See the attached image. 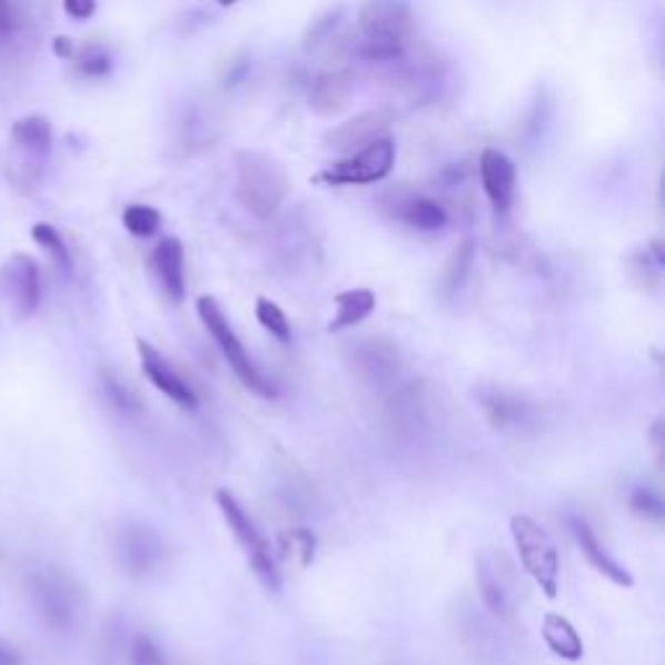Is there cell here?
Returning a JSON list of instances; mask_svg holds the SVG:
<instances>
[{
    "instance_id": "cell-38",
    "label": "cell",
    "mask_w": 665,
    "mask_h": 665,
    "mask_svg": "<svg viewBox=\"0 0 665 665\" xmlns=\"http://www.w3.org/2000/svg\"><path fill=\"white\" fill-rule=\"evenodd\" d=\"M237 0H219V6H235Z\"/></svg>"
},
{
    "instance_id": "cell-3",
    "label": "cell",
    "mask_w": 665,
    "mask_h": 665,
    "mask_svg": "<svg viewBox=\"0 0 665 665\" xmlns=\"http://www.w3.org/2000/svg\"><path fill=\"white\" fill-rule=\"evenodd\" d=\"M509 533H513L525 572L536 579L546 598H556L559 595V552L544 525H538L528 515H515L509 520Z\"/></svg>"
},
{
    "instance_id": "cell-25",
    "label": "cell",
    "mask_w": 665,
    "mask_h": 665,
    "mask_svg": "<svg viewBox=\"0 0 665 665\" xmlns=\"http://www.w3.org/2000/svg\"><path fill=\"white\" fill-rule=\"evenodd\" d=\"M32 239L42 247L44 252L50 255L52 260L58 262L60 268L66 270V274H71V252H68V245H66L63 235H60V231L52 227V224H44V221L34 224Z\"/></svg>"
},
{
    "instance_id": "cell-23",
    "label": "cell",
    "mask_w": 665,
    "mask_h": 665,
    "mask_svg": "<svg viewBox=\"0 0 665 665\" xmlns=\"http://www.w3.org/2000/svg\"><path fill=\"white\" fill-rule=\"evenodd\" d=\"M315 533L307 528H291L281 533V552L286 559H291L297 567H307L315 559Z\"/></svg>"
},
{
    "instance_id": "cell-11",
    "label": "cell",
    "mask_w": 665,
    "mask_h": 665,
    "mask_svg": "<svg viewBox=\"0 0 665 665\" xmlns=\"http://www.w3.org/2000/svg\"><path fill=\"white\" fill-rule=\"evenodd\" d=\"M359 27L367 40H406L411 29V9L406 0H365Z\"/></svg>"
},
{
    "instance_id": "cell-29",
    "label": "cell",
    "mask_w": 665,
    "mask_h": 665,
    "mask_svg": "<svg viewBox=\"0 0 665 665\" xmlns=\"http://www.w3.org/2000/svg\"><path fill=\"white\" fill-rule=\"evenodd\" d=\"M359 56L369 63H390L404 56V42L400 40H367L359 44Z\"/></svg>"
},
{
    "instance_id": "cell-27",
    "label": "cell",
    "mask_w": 665,
    "mask_h": 665,
    "mask_svg": "<svg viewBox=\"0 0 665 665\" xmlns=\"http://www.w3.org/2000/svg\"><path fill=\"white\" fill-rule=\"evenodd\" d=\"M122 224H126V229L130 231V235L146 239V237L157 235V229L161 224V214L151 206L133 204L126 208V214H122Z\"/></svg>"
},
{
    "instance_id": "cell-20",
    "label": "cell",
    "mask_w": 665,
    "mask_h": 665,
    "mask_svg": "<svg viewBox=\"0 0 665 665\" xmlns=\"http://www.w3.org/2000/svg\"><path fill=\"white\" fill-rule=\"evenodd\" d=\"M476 583L478 593H482L484 606L492 611L494 616L507 618L509 616V595L502 585V577L494 564L486 559V556H478L476 559Z\"/></svg>"
},
{
    "instance_id": "cell-22",
    "label": "cell",
    "mask_w": 665,
    "mask_h": 665,
    "mask_svg": "<svg viewBox=\"0 0 665 665\" xmlns=\"http://www.w3.org/2000/svg\"><path fill=\"white\" fill-rule=\"evenodd\" d=\"M404 221L419 231H437L447 224V211L437 200L416 198L404 208Z\"/></svg>"
},
{
    "instance_id": "cell-9",
    "label": "cell",
    "mask_w": 665,
    "mask_h": 665,
    "mask_svg": "<svg viewBox=\"0 0 665 665\" xmlns=\"http://www.w3.org/2000/svg\"><path fill=\"white\" fill-rule=\"evenodd\" d=\"M32 598L40 616L52 629H68L76 616V595L66 577L56 572H40L32 577Z\"/></svg>"
},
{
    "instance_id": "cell-1",
    "label": "cell",
    "mask_w": 665,
    "mask_h": 665,
    "mask_svg": "<svg viewBox=\"0 0 665 665\" xmlns=\"http://www.w3.org/2000/svg\"><path fill=\"white\" fill-rule=\"evenodd\" d=\"M237 198L258 219H270L289 196L291 180L286 167L266 151H237Z\"/></svg>"
},
{
    "instance_id": "cell-33",
    "label": "cell",
    "mask_w": 665,
    "mask_h": 665,
    "mask_svg": "<svg viewBox=\"0 0 665 665\" xmlns=\"http://www.w3.org/2000/svg\"><path fill=\"white\" fill-rule=\"evenodd\" d=\"M341 17H344V9H332V11L325 13L322 19L312 21V27H309V32L305 37V48L307 50L309 48H317V44H320L322 40H328L332 29L338 27V19H341Z\"/></svg>"
},
{
    "instance_id": "cell-30",
    "label": "cell",
    "mask_w": 665,
    "mask_h": 665,
    "mask_svg": "<svg viewBox=\"0 0 665 665\" xmlns=\"http://www.w3.org/2000/svg\"><path fill=\"white\" fill-rule=\"evenodd\" d=\"M105 393H107V398H110V404L118 408L120 414H138V411H141L136 393L130 390L128 385H122L118 377L110 375V373H105Z\"/></svg>"
},
{
    "instance_id": "cell-19",
    "label": "cell",
    "mask_w": 665,
    "mask_h": 665,
    "mask_svg": "<svg viewBox=\"0 0 665 665\" xmlns=\"http://www.w3.org/2000/svg\"><path fill=\"white\" fill-rule=\"evenodd\" d=\"M11 138L19 149L34 153V157H44L52 146V126L44 115H27V118L13 122Z\"/></svg>"
},
{
    "instance_id": "cell-34",
    "label": "cell",
    "mask_w": 665,
    "mask_h": 665,
    "mask_svg": "<svg viewBox=\"0 0 665 665\" xmlns=\"http://www.w3.org/2000/svg\"><path fill=\"white\" fill-rule=\"evenodd\" d=\"M63 11L73 21H89L97 13V0H63Z\"/></svg>"
},
{
    "instance_id": "cell-10",
    "label": "cell",
    "mask_w": 665,
    "mask_h": 665,
    "mask_svg": "<svg viewBox=\"0 0 665 665\" xmlns=\"http://www.w3.org/2000/svg\"><path fill=\"white\" fill-rule=\"evenodd\" d=\"M138 357H141L143 375L149 377L151 385L161 393V396L175 400L180 408L198 406L196 390L190 388L188 380L177 373V369L172 367V361H169L165 354L157 349V346H151L149 341H138Z\"/></svg>"
},
{
    "instance_id": "cell-5",
    "label": "cell",
    "mask_w": 665,
    "mask_h": 665,
    "mask_svg": "<svg viewBox=\"0 0 665 665\" xmlns=\"http://www.w3.org/2000/svg\"><path fill=\"white\" fill-rule=\"evenodd\" d=\"M396 167V143L388 136L367 143L365 149L349 153L315 177L317 182L328 185H373L385 180Z\"/></svg>"
},
{
    "instance_id": "cell-8",
    "label": "cell",
    "mask_w": 665,
    "mask_h": 665,
    "mask_svg": "<svg viewBox=\"0 0 665 665\" xmlns=\"http://www.w3.org/2000/svg\"><path fill=\"white\" fill-rule=\"evenodd\" d=\"M390 126H393V110H388V107H377V110L359 112L346 122H341V126L330 128L328 133L322 136V146L338 153H354L365 149L367 143L377 141V138H383L388 133Z\"/></svg>"
},
{
    "instance_id": "cell-24",
    "label": "cell",
    "mask_w": 665,
    "mask_h": 665,
    "mask_svg": "<svg viewBox=\"0 0 665 665\" xmlns=\"http://www.w3.org/2000/svg\"><path fill=\"white\" fill-rule=\"evenodd\" d=\"M255 317H258V322L270 332V336L276 338V341H281V344L291 341L289 317H286L284 309L278 307L274 299L260 297L258 301H255Z\"/></svg>"
},
{
    "instance_id": "cell-17",
    "label": "cell",
    "mask_w": 665,
    "mask_h": 665,
    "mask_svg": "<svg viewBox=\"0 0 665 665\" xmlns=\"http://www.w3.org/2000/svg\"><path fill=\"white\" fill-rule=\"evenodd\" d=\"M540 637H544L546 647L552 649L554 655H559L562 661L577 663L583 661L585 655V642L575 629V624L562 614H546L544 624H540Z\"/></svg>"
},
{
    "instance_id": "cell-35",
    "label": "cell",
    "mask_w": 665,
    "mask_h": 665,
    "mask_svg": "<svg viewBox=\"0 0 665 665\" xmlns=\"http://www.w3.org/2000/svg\"><path fill=\"white\" fill-rule=\"evenodd\" d=\"M19 27V19H17V11H13L11 0H0V40H9L17 32Z\"/></svg>"
},
{
    "instance_id": "cell-2",
    "label": "cell",
    "mask_w": 665,
    "mask_h": 665,
    "mask_svg": "<svg viewBox=\"0 0 665 665\" xmlns=\"http://www.w3.org/2000/svg\"><path fill=\"white\" fill-rule=\"evenodd\" d=\"M196 309H198V317L206 325V330L211 332L216 346H219L221 357L227 359L231 373L239 377V383H242L250 393H255L258 398L274 400L276 398L274 383H270L268 377L260 373L258 365L250 359V354L245 351L242 341H239V336L235 332V328H231L229 317L224 315L219 301H216L214 297H200Z\"/></svg>"
},
{
    "instance_id": "cell-4",
    "label": "cell",
    "mask_w": 665,
    "mask_h": 665,
    "mask_svg": "<svg viewBox=\"0 0 665 665\" xmlns=\"http://www.w3.org/2000/svg\"><path fill=\"white\" fill-rule=\"evenodd\" d=\"M216 505H219L231 536L237 538L239 546H242L247 562H250V567L255 569V575H258L260 583L266 585L270 593L281 590V575H278L276 559L274 554H270V544L262 538V533L258 530V525H255L252 517L247 515V509L239 505V499L229 489L216 492Z\"/></svg>"
},
{
    "instance_id": "cell-37",
    "label": "cell",
    "mask_w": 665,
    "mask_h": 665,
    "mask_svg": "<svg viewBox=\"0 0 665 665\" xmlns=\"http://www.w3.org/2000/svg\"><path fill=\"white\" fill-rule=\"evenodd\" d=\"M17 663H19L17 653H13V649H9L3 645V642H0V665H17Z\"/></svg>"
},
{
    "instance_id": "cell-26",
    "label": "cell",
    "mask_w": 665,
    "mask_h": 665,
    "mask_svg": "<svg viewBox=\"0 0 665 665\" xmlns=\"http://www.w3.org/2000/svg\"><path fill=\"white\" fill-rule=\"evenodd\" d=\"M474 255H476V245L474 239H466L455 247L450 262L445 268V294H455L466 281L470 266H474Z\"/></svg>"
},
{
    "instance_id": "cell-13",
    "label": "cell",
    "mask_w": 665,
    "mask_h": 665,
    "mask_svg": "<svg viewBox=\"0 0 665 665\" xmlns=\"http://www.w3.org/2000/svg\"><path fill=\"white\" fill-rule=\"evenodd\" d=\"M569 528H572V536H575L579 552L587 562H590L593 569H598L603 577H608L611 583L618 585V587H632L634 585V577L632 572L624 567V564H618L614 556L608 554V548L601 544V538L595 536V530L587 525L583 517H569Z\"/></svg>"
},
{
    "instance_id": "cell-15",
    "label": "cell",
    "mask_w": 665,
    "mask_h": 665,
    "mask_svg": "<svg viewBox=\"0 0 665 665\" xmlns=\"http://www.w3.org/2000/svg\"><path fill=\"white\" fill-rule=\"evenodd\" d=\"M153 270L172 301L185 299V247L177 237H165L153 250Z\"/></svg>"
},
{
    "instance_id": "cell-36",
    "label": "cell",
    "mask_w": 665,
    "mask_h": 665,
    "mask_svg": "<svg viewBox=\"0 0 665 665\" xmlns=\"http://www.w3.org/2000/svg\"><path fill=\"white\" fill-rule=\"evenodd\" d=\"M52 52L63 60H73L76 44H73V40H68V37H56V40H52Z\"/></svg>"
},
{
    "instance_id": "cell-18",
    "label": "cell",
    "mask_w": 665,
    "mask_h": 665,
    "mask_svg": "<svg viewBox=\"0 0 665 665\" xmlns=\"http://www.w3.org/2000/svg\"><path fill=\"white\" fill-rule=\"evenodd\" d=\"M332 301H336V315H332V320L328 325L330 332L354 328V325L365 322L377 307L375 291L369 289H346L341 294H336V299Z\"/></svg>"
},
{
    "instance_id": "cell-7",
    "label": "cell",
    "mask_w": 665,
    "mask_h": 665,
    "mask_svg": "<svg viewBox=\"0 0 665 665\" xmlns=\"http://www.w3.org/2000/svg\"><path fill=\"white\" fill-rule=\"evenodd\" d=\"M0 291L9 299L19 320H27L37 312L42 301V276L40 266L24 252L11 255L0 268Z\"/></svg>"
},
{
    "instance_id": "cell-32",
    "label": "cell",
    "mask_w": 665,
    "mask_h": 665,
    "mask_svg": "<svg viewBox=\"0 0 665 665\" xmlns=\"http://www.w3.org/2000/svg\"><path fill=\"white\" fill-rule=\"evenodd\" d=\"M130 657H133V665H167L165 653H161V647L149 634H138Z\"/></svg>"
},
{
    "instance_id": "cell-21",
    "label": "cell",
    "mask_w": 665,
    "mask_h": 665,
    "mask_svg": "<svg viewBox=\"0 0 665 665\" xmlns=\"http://www.w3.org/2000/svg\"><path fill=\"white\" fill-rule=\"evenodd\" d=\"M357 361L373 383L393 380L398 375V354L380 341H361Z\"/></svg>"
},
{
    "instance_id": "cell-16",
    "label": "cell",
    "mask_w": 665,
    "mask_h": 665,
    "mask_svg": "<svg viewBox=\"0 0 665 665\" xmlns=\"http://www.w3.org/2000/svg\"><path fill=\"white\" fill-rule=\"evenodd\" d=\"M478 400H482L486 419L497 429H520L528 424L530 408L515 393H507L502 388H482L478 390Z\"/></svg>"
},
{
    "instance_id": "cell-28",
    "label": "cell",
    "mask_w": 665,
    "mask_h": 665,
    "mask_svg": "<svg viewBox=\"0 0 665 665\" xmlns=\"http://www.w3.org/2000/svg\"><path fill=\"white\" fill-rule=\"evenodd\" d=\"M76 68L87 79H102L112 71V58L102 44H87L81 52H76Z\"/></svg>"
},
{
    "instance_id": "cell-6",
    "label": "cell",
    "mask_w": 665,
    "mask_h": 665,
    "mask_svg": "<svg viewBox=\"0 0 665 665\" xmlns=\"http://www.w3.org/2000/svg\"><path fill=\"white\" fill-rule=\"evenodd\" d=\"M115 554H118V562L126 575L143 579L151 577L153 572L165 567L167 559V546L161 536L149 525L130 523L118 533V540H115Z\"/></svg>"
},
{
    "instance_id": "cell-31",
    "label": "cell",
    "mask_w": 665,
    "mask_h": 665,
    "mask_svg": "<svg viewBox=\"0 0 665 665\" xmlns=\"http://www.w3.org/2000/svg\"><path fill=\"white\" fill-rule=\"evenodd\" d=\"M629 507L639 517H649V520H661L663 517V499L655 489H647V486H639V489L632 492Z\"/></svg>"
},
{
    "instance_id": "cell-12",
    "label": "cell",
    "mask_w": 665,
    "mask_h": 665,
    "mask_svg": "<svg viewBox=\"0 0 665 665\" xmlns=\"http://www.w3.org/2000/svg\"><path fill=\"white\" fill-rule=\"evenodd\" d=\"M478 172H482V185L486 198L497 214H507L515 198V182L517 172L513 159L497 149H486L478 161Z\"/></svg>"
},
{
    "instance_id": "cell-14",
    "label": "cell",
    "mask_w": 665,
    "mask_h": 665,
    "mask_svg": "<svg viewBox=\"0 0 665 665\" xmlns=\"http://www.w3.org/2000/svg\"><path fill=\"white\" fill-rule=\"evenodd\" d=\"M354 87L357 83H354V76L349 71L322 73L309 89V110L317 118H336L351 105Z\"/></svg>"
}]
</instances>
